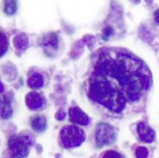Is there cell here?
<instances>
[{"instance_id":"ba28073f","label":"cell","mask_w":159,"mask_h":158,"mask_svg":"<svg viewBox=\"0 0 159 158\" xmlns=\"http://www.w3.org/2000/svg\"><path fill=\"white\" fill-rule=\"evenodd\" d=\"M57 46H59V38H57V34L51 33V34L44 36L43 39H42V47L47 52L55 51L57 49Z\"/></svg>"},{"instance_id":"5bb4252c","label":"cell","mask_w":159,"mask_h":158,"mask_svg":"<svg viewBox=\"0 0 159 158\" xmlns=\"http://www.w3.org/2000/svg\"><path fill=\"white\" fill-rule=\"evenodd\" d=\"M9 47V41L8 37L6 36V34L2 32H0V57L7 52Z\"/></svg>"},{"instance_id":"8fae6325","label":"cell","mask_w":159,"mask_h":158,"mask_svg":"<svg viewBox=\"0 0 159 158\" xmlns=\"http://www.w3.org/2000/svg\"><path fill=\"white\" fill-rule=\"evenodd\" d=\"M13 43H14V47L20 51H23L25 49H27L28 47V38L26 35L24 34H20L17 36L14 37L13 39Z\"/></svg>"},{"instance_id":"7a4b0ae2","label":"cell","mask_w":159,"mask_h":158,"mask_svg":"<svg viewBox=\"0 0 159 158\" xmlns=\"http://www.w3.org/2000/svg\"><path fill=\"white\" fill-rule=\"evenodd\" d=\"M32 139L26 134L11 135L8 141L10 154L13 158H25L30 153Z\"/></svg>"},{"instance_id":"9a60e30c","label":"cell","mask_w":159,"mask_h":158,"mask_svg":"<svg viewBox=\"0 0 159 158\" xmlns=\"http://www.w3.org/2000/svg\"><path fill=\"white\" fill-rule=\"evenodd\" d=\"M102 158H125L122 155H120L119 153L115 152V151H107L103 154Z\"/></svg>"},{"instance_id":"8992f818","label":"cell","mask_w":159,"mask_h":158,"mask_svg":"<svg viewBox=\"0 0 159 158\" xmlns=\"http://www.w3.org/2000/svg\"><path fill=\"white\" fill-rule=\"evenodd\" d=\"M44 103H46L44 97L38 92H30L26 95V105L30 110H39L43 107Z\"/></svg>"},{"instance_id":"ffe728a7","label":"cell","mask_w":159,"mask_h":158,"mask_svg":"<svg viewBox=\"0 0 159 158\" xmlns=\"http://www.w3.org/2000/svg\"><path fill=\"white\" fill-rule=\"evenodd\" d=\"M3 90H4V87H3V84H2V82L0 81V93H1Z\"/></svg>"},{"instance_id":"277c9868","label":"cell","mask_w":159,"mask_h":158,"mask_svg":"<svg viewBox=\"0 0 159 158\" xmlns=\"http://www.w3.org/2000/svg\"><path fill=\"white\" fill-rule=\"evenodd\" d=\"M116 139L115 130L107 124H98L96 126L95 131V141L98 146H104L111 144Z\"/></svg>"},{"instance_id":"4fadbf2b","label":"cell","mask_w":159,"mask_h":158,"mask_svg":"<svg viewBox=\"0 0 159 158\" xmlns=\"http://www.w3.org/2000/svg\"><path fill=\"white\" fill-rule=\"evenodd\" d=\"M1 117L4 119L7 118H10L12 116V107H11V104H10V100H7V97H4V101L1 105Z\"/></svg>"},{"instance_id":"44dd1931","label":"cell","mask_w":159,"mask_h":158,"mask_svg":"<svg viewBox=\"0 0 159 158\" xmlns=\"http://www.w3.org/2000/svg\"><path fill=\"white\" fill-rule=\"evenodd\" d=\"M1 105H2V103H1V101H0V108H1Z\"/></svg>"},{"instance_id":"30bf717a","label":"cell","mask_w":159,"mask_h":158,"mask_svg":"<svg viewBox=\"0 0 159 158\" xmlns=\"http://www.w3.org/2000/svg\"><path fill=\"white\" fill-rule=\"evenodd\" d=\"M27 84L30 88L32 89H39L43 86V77H42L41 74L39 73H35V74L30 75L28 77L27 80Z\"/></svg>"},{"instance_id":"3957f363","label":"cell","mask_w":159,"mask_h":158,"mask_svg":"<svg viewBox=\"0 0 159 158\" xmlns=\"http://www.w3.org/2000/svg\"><path fill=\"white\" fill-rule=\"evenodd\" d=\"M86 139L84 130L77 126H65L61 130V142L65 148L79 146Z\"/></svg>"},{"instance_id":"6da1fadb","label":"cell","mask_w":159,"mask_h":158,"mask_svg":"<svg viewBox=\"0 0 159 158\" xmlns=\"http://www.w3.org/2000/svg\"><path fill=\"white\" fill-rule=\"evenodd\" d=\"M146 64L128 51L108 49L98 54L89 77L88 95L111 113H122L149 89Z\"/></svg>"},{"instance_id":"5b68a950","label":"cell","mask_w":159,"mask_h":158,"mask_svg":"<svg viewBox=\"0 0 159 158\" xmlns=\"http://www.w3.org/2000/svg\"><path fill=\"white\" fill-rule=\"evenodd\" d=\"M69 120L74 124H81V126H86L90 121L89 117L79 107H76V106L70 107L69 110Z\"/></svg>"},{"instance_id":"e0dca14e","label":"cell","mask_w":159,"mask_h":158,"mask_svg":"<svg viewBox=\"0 0 159 158\" xmlns=\"http://www.w3.org/2000/svg\"><path fill=\"white\" fill-rule=\"evenodd\" d=\"M55 117H57V119H59V120L64 119V117H65V113L63 112V111H60V112H57V114L55 115Z\"/></svg>"},{"instance_id":"7c38bea8","label":"cell","mask_w":159,"mask_h":158,"mask_svg":"<svg viewBox=\"0 0 159 158\" xmlns=\"http://www.w3.org/2000/svg\"><path fill=\"white\" fill-rule=\"evenodd\" d=\"M17 10V0H4L3 11L6 14L13 15Z\"/></svg>"},{"instance_id":"9c48e42d","label":"cell","mask_w":159,"mask_h":158,"mask_svg":"<svg viewBox=\"0 0 159 158\" xmlns=\"http://www.w3.org/2000/svg\"><path fill=\"white\" fill-rule=\"evenodd\" d=\"M30 126L35 131L41 132L47 128V120L43 116H35L30 119Z\"/></svg>"},{"instance_id":"2e32d148","label":"cell","mask_w":159,"mask_h":158,"mask_svg":"<svg viewBox=\"0 0 159 158\" xmlns=\"http://www.w3.org/2000/svg\"><path fill=\"white\" fill-rule=\"evenodd\" d=\"M148 155V151L145 147H139L135 151V156L138 158H146Z\"/></svg>"},{"instance_id":"d6986e66","label":"cell","mask_w":159,"mask_h":158,"mask_svg":"<svg viewBox=\"0 0 159 158\" xmlns=\"http://www.w3.org/2000/svg\"><path fill=\"white\" fill-rule=\"evenodd\" d=\"M155 21L159 24V9L155 12Z\"/></svg>"},{"instance_id":"ac0fdd59","label":"cell","mask_w":159,"mask_h":158,"mask_svg":"<svg viewBox=\"0 0 159 158\" xmlns=\"http://www.w3.org/2000/svg\"><path fill=\"white\" fill-rule=\"evenodd\" d=\"M113 33V30H111V27H107V28H105L104 29V38H107V37L109 36V35Z\"/></svg>"},{"instance_id":"52a82bcc","label":"cell","mask_w":159,"mask_h":158,"mask_svg":"<svg viewBox=\"0 0 159 158\" xmlns=\"http://www.w3.org/2000/svg\"><path fill=\"white\" fill-rule=\"evenodd\" d=\"M138 133L140 139L145 143H151L155 139V131L148 126L144 124V122H139L138 124Z\"/></svg>"}]
</instances>
